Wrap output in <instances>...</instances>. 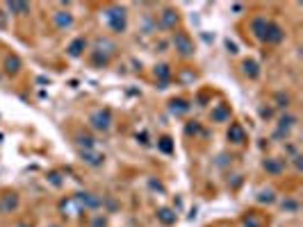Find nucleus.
I'll return each instance as SVG.
<instances>
[{
	"label": "nucleus",
	"instance_id": "nucleus-1",
	"mask_svg": "<svg viewBox=\"0 0 303 227\" xmlns=\"http://www.w3.org/2000/svg\"><path fill=\"white\" fill-rule=\"evenodd\" d=\"M105 23L107 27L112 30V32H125V27H128V14H125L123 7L119 5H112V7H107V12H105Z\"/></svg>",
	"mask_w": 303,
	"mask_h": 227
},
{
	"label": "nucleus",
	"instance_id": "nucleus-2",
	"mask_svg": "<svg viewBox=\"0 0 303 227\" xmlns=\"http://www.w3.org/2000/svg\"><path fill=\"white\" fill-rule=\"evenodd\" d=\"M173 45H176V50L183 55V57H191L194 55V41L187 32H176L173 34Z\"/></svg>",
	"mask_w": 303,
	"mask_h": 227
},
{
	"label": "nucleus",
	"instance_id": "nucleus-3",
	"mask_svg": "<svg viewBox=\"0 0 303 227\" xmlns=\"http://www.w3.org/2000/svg\"><path fill=\"white\" fill-rule=\"evenodd\" d=\"M89 121H92V125L98 132H107L110 127H112V111L110 109H96Z\"/></svg>",
	"mask_w": 303,
	"mask_h": 227
},
{
	"label": "nucleus",
	"instance_id": "nucleus-4",
	"mask_svg": "<svg viewBox=\"0 0 303 227\" xmlns=\"http://www.w3.org/2000/svg\"><path fill=\"white\" fill-rule=\"evenodd\" d=\"M283 39H285V30L278 25V23L269 21V23H267V30H264V39L262 41L278 45V43H283Z\"/></svg>",
	"mask_w": 303,
	"mask_h": 227
},
{
	"label": "nucleus",
	"instance_id": "nucleus-5",
	"mask_svg": "<svg viewBox=\"0 0 303 227\" xmlns=\"http://www.w3.org/2000/svg\"><path fill=\"white\" fill-rule=\"evenodd\" d=\"M75 200H78L80 209L85 207V209H98L100 205H103V200H100L98 195H93V193H78L75 195Z\"/></svg>",
	"mask_w": 303,
	"mask_h": 227
},
{
	"label": "nucleus",
	"instance_id": "nucleus-6",
	"mask_svg": "<svg viewBox=\"0 0 303 227\" xmlns=\"http://www.w3.org/2000/svg\"><path fill=\"white\" fill-rule=\"evenodd\" d=\"M178 12L176 9H164V12L160 14V25L164 27V30H176L178 25Z\"/></svg>",
	"mask_w": 303,
	"mask_h": 227
},
{
	"label": "nucleus",
	"instance_id": "nucleus-7",
	"mask_svg": "<svg viewBox=\"0 0 303 227\" xmlns=\"http://www.w3.org/2000/svg\"><path fill=\"white\" fill-rule=\"evenodd\" d=\"M19 207V195L16 193H5L0 198V214H12Z\"/></svg>",
	"mask_w": 303,
	"mask_h": 227
},
{
	"label": "nucleus",
	"instance_id": "nucleus-8",
	"mask_svg": "<svg viewBox=\"0 0 303 227\" xmlns=\"http://www.w3.org/2000/svg\"><path fill=\"white\" fill-rule=\"evenodd\" d=\"M262 168L269 173V175H280L285 170V162L283 159H278V157H269V159H264Z\"/></svg>",
	"mask_w": 303,
	"mask_h": 227
},
{
	"label": "nucleus",
	"instance_id": "nucleus-9",
	"mask_svg": "<svg viewBox=\"0 0 303 227\" xmlns=\"http://www.w3.org/2000/svg\"><path fill=\"white\" fill-rule=\"evenodd\" d=\"M267 23L269 21L264 19V16H256V19L251 21V32H253V37H256L257 41L264 39V30H267Z\"/></svg>",
	"mask_w": 303,
	"mask_h": 227
},
{
	"label": "nucleus",
	"instance_id": "nucleus-10",
	"mask_svg": "<svg viewBox=\"0 0 303 227\" xmlns=\"http://www.w3.org/2000/svg\"><path fill=\"white\" fill-rule=\"evenodd\" d=\"M228 141L233 143H244L246 141V130H244L239 123H231V127H228Z\"/></svg>",
	"mask_w": 303,
	"mask_h": 227
},
{
	"label": "nucleus",
	"instance_id": "nucleus-11",
	"mask_svg": "<svg viewBox=\"0 0 303 227\" xmlns=\"http://www.w3.org/2000/svg\"><path fill=\"white\" fill-rule=\"evenodd\" d=\"M297 125V116H292V114H285V116H280V121H278V132L276 136H287V132L292 130Z\"/></svg>",
	"mask_w": 303,
	"mask_h": 227
},
{
	"label": "nucleus",
	"instance_id": "nucleus-12",
	"mask_svg": "<svg viewBox=\"0 0 303 227\" xmlns=\"http://www.w3.org/2000/svg\"><path fill=\"white\" fill-rule=\"evenodd\" d=\"M80 155H82V162L89 166H103V162H105V155H100L96 150H82Z\"/></svg>",
	"mask_w": 303,
	"mask_h": 227
},
{
	"label": "nucleus",
	"instance_id": "nucleus-13",
	"mask_svg": "<svg viewBox=\"0 0 303 227\" xmlns=\"http://www.w3.org/2000/svg\"><path fill=\"white\" fill-rule=\"evenodd\" d=\"M210 116L214 123H226V121H231V107H228V104H217V107L212 109Z\"/></svg>",
	"mask_w": 303,
	"mask_h": 227
},
{
	"label": "nucleus",
	"instance_id": "nucleus-14",
	"mask_svg": "<svg viewBox=\"0 0 303 227\" xmlns=\"http://www.w3.org/2000/svg\"><path fill=\"white\" fill-rule=\"evenodd\" d=\"M244 227H267V221H264V216L256 214V211H249V214L242 218Z\"/></svg>",
	"mask_w": 303,
	"mask_h": 227
},
{
	"label": "nucleus",
	"instance_id": "nucleus-15",
	"mask_svg": "<svg viewBox=\"0 0 303 227\" xmlns=\"http://www.w3.org/2000/svg\"><path fill=\"white\" fill-rule=\"evenodd\" d=\"M53 23L60 27V30H66V27L73 25V16L69 12H55L53 14Z\"/></svg>",
	"mask_w": 303,
	"mask_h": 227
},
{
	"label": "nucleus",
	"instance_id": "nucleus-16",
	"mask_svg": "<svg viewBox=\"0 0 303 227\" xmlns=\"http://www.w3.org/2000/svg\"><path fill=\"white\" fill-rule=\"evenodd\" d=\"M158 221L162 223L164 227L173 225V223H176V211H173V209H169V207L158 209Z\"/></svg>",
	"mask_w": 303,
	"mask_h": 227
},
{
	"label": "nucleus",
	"instance_id": "nucleus-17",
	"mask_svg": "<svg viewBox=\"0 0 303 227\" xmlns=\"http://www.w3.org/2000/svg\"><path fill=\"white\" fill-rule=\"evenodd\" d=\"M85 48H87V39H85V37H78L75 41H71V43H69V48H66V50H69V55H71V57H80Z\"/></svg>",
	"mask_w": 303,
	"mask_h": 227
},
{
	"label": "nucleus",
	"instance_id": "nucleus-18",
	"mask_svg": "<svg viewBox=\"0 0 303 227\" xmlns=\"http://www.w3.org/2000/svg\"><path fill=\"white\" fill-rule=\"evenodd\" d=\"M21 71V59L16 55H7L5 57V73L7 75H16Z\"/></svg>",
	"mask_w": 303,
	"mask_h": 227
},
{
	"label": "nucleus",
	"instance_id": "nucleus-19",
	"mask_svg": "<svg viewBox=\"0 0 303 227\" xmlns=\"http://www.w3.org/2000/svg\"><path fill=\"white\" fill-rule=\"evenodd\" d=\"M60 207H62V211H64V216H66V211H69V216H78L80 214V205H78V200H75V195L62 200Z\"/></svg>",
	"mask_w": 303,
	"mask_h": 227
},
{
	"label": "nucleus",
	"instance_id": "nucleus-20",
	"mask_svg": "<svg viewBox=\"0 0 303 227\" xmlns=\"http://www.w3.org/2000/svg\"><path fill=\"white\" fill-rule=\"evenodd\" d=\"M242 68H244V73H246L251 80L260 78V66H257V62H253V59H246V62L242 64Z\"/></svg>",
	"mask_w": 303,
	"mask_h": 227
},
{
	"label": "nucleus",
	"instance_id": "nucleus-21",
	"mask_svg": "<svg viewBox=\"0 0 303 227\" xmlns=\"http://www.w3.org/2000/svg\"><path fill=\"white\" fill-rule=\"evenodd\" d=\"M7 9L16 16H27L30 14V5L27 2H7Z\"/></svg>",
	"mask_w": 303,
	"mask_h": 227
},
{
	"label": "nucleus",
	"instance_id": "nucleus-22",
	"mask_svg": "<svg viewBox=\"0 0 303 227\" xmlns=\"http://www.w3.org/2000/svg\"><path fill=\"white\" fill-rule=\"evenodd\" d=\"M169 109H171L173 114H178V116H180V114H185V111L189 109V104L178 98V100H171V103H169Z\"/></svg>",
	"mask_w": 303,
	"mask_h": 227
},
{
	"label": "nucleus",
	"instance_id": "nucleus-23",
	"mask_svg": "<svg viewBox=\"0 0 303 227\" xmlns=\"http://www.w3.org/2000/svg\"><path fill=\"white\" fill-rule=\"evenodd\" d=\"M155 75H158V78L162 80V84H166V80L171 78V68H169L166 64H160L158 68H155Z\"/></svg>",
	"mask_w": 303,
	"mask_h": 227
},
{
	"label": "nucleus",
	"instance_id": "nucleus-24",
	"mask_svg": "<svg viewBox=\"0 0 303 227\" xmlns=\"http://www.w3.org/2000/svg\"><path fill=\"white\" fill-rule=\"evenodd\" d=\"M78 143L82 145V150H93V148H96V141H93L89 134H80L78 136Z\"/></svg>",
	"mask_w": 303,
	"mask_h": 227
},
{
	"label": "nucleus",
	"instance_id": "nucleus-25",
	"mask_svg": "<svg viewBox=\"0 0 303 227\" xmlns=\"http://www.w3.org/2000/svg\"><path fill=\"white\" fill-rule=\"evenodd\" d=\"M158 148L162 150V152H166V155H171V152H173V143H171V139H169V136H162V139L158 141Z\"/></svg>",
	"mask_w": 303,
	"mask_h": 227
},
{
	"label": "nucleus",
	"instance_id": "nucleus-26",
	"mask_svg": "<svg viewBox=\"0 0 303 227\" xmlns=\"http://www.w3.org/2000/svg\"><path fill=\"white\" fill-rule=\"evenodd\" d=\"M274 200H276V198H274V191H271V188H262V191L257 193V202H267V205H271Z\"/></svg>",
	"mask_w": 303,
	"mask_h": 227
},
{
	"label": "nucleus",
	"instance_id": "nucleus-27",
	"mask_svg": "<svg viewBox=\"0 0 303 227\" xmlns=\"http://www.w3.org/2000/svg\"><path fill=\"white\" fill-rule=\"evenodd\" d=\"M283 209H285V211H292V214H294V211H299V202L292 200V198H285V200H283Z\"/></svg>",
	"mask_w": 303,
	"mask_h": 227
},
{
	"label": "nucleus",
	"instance_id": "nucleus-28",
	"mask_svg": "<svg viewBox=\"0 0 303 227\" xmlns=\"http://www.w3.org/2000/svg\"><path fill=\"white\" fill-rule=\"evenodd\" d=\"M92 227H105V221H103V218H96Z\"/></svg>",
	"mask_w": 303,
	"mask_h": 227
},
{
	"label": "nucleus",
	"instance_id": "nucleus-29",
	"mask_svg": "<svg viewBox=\"0 0 303 227\" xmlns=\"http://www.w3.org/2000/svg\"><path fill=\"white\" fill-rule=\"evenodd\" d=\"M226 45H228V52H233V55L237 52V45H235V43H231V41H228V43H226Z\"/></svg>",
	"mask_w": 303,
	"mask_h": 227
},
{
	"label": "nucleus",
	"instance_id": "nucleus-30",
	"mask_svg": "<svg viewBox=\"0 0 303 227\" xmlns=\"http://www.w3.org/2000/svg\"><path fill=\"white\" fill-rule=\"evenodd\" d=\"M5 25H7V23H5V14L0 12V30H2V27H5Z\"/></svg>",
	"mask_w": 303,
	"mask_h": 227
}]
</instances>
